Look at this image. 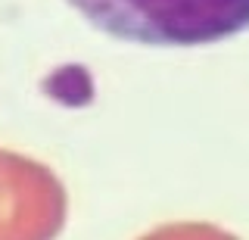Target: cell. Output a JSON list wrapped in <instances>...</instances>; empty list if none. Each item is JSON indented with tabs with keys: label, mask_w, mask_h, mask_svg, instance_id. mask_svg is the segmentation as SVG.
Here are the masks:
<instances>
[{
	"label": "cell",
	"mask_w": 249,
	"mask_h": 240,
	"mask_svg": "<svg viewBox=\"0 0 249 240\" xmlns=\"http://www.w3.org/2000/svg\"><path fill=\"white\" fill-rule=\"evenodd\" d=\"M115 41L143 47H209L249 32V0H66Z\"/></svg>",
	"instance_id": "obj_1"
}]
</instances>
